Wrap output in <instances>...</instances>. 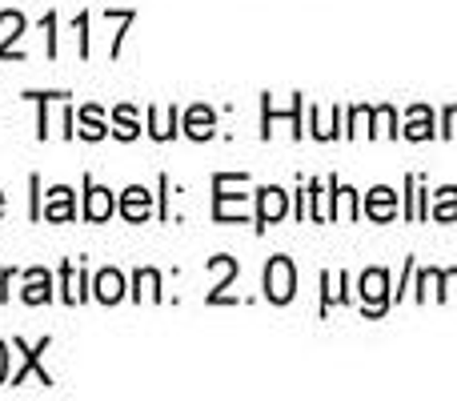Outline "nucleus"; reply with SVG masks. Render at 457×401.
<instances>
[{"mask_svg": "<svg viewBox=\"0 0 457 401\" xmlns=\"http://www.w3.org/2000/svg\"><path fill=\"white\" fill-rule=\"evenodd\" d=\"M249 173H213V221L233 225L249 217Z\"/></svg>", "mask_w": 457, "mask_h": 401, "instance_id": "f257e3e1", "label": "nucleus"}, {"mask_svg": "<svg viewBox=\"0 0 457 401\" xmlns=\"http://www.w3.org/2000/svg\"><path fill=\"white\" fill-rule=\"evenodd\" d=\"M357 297H361V313L365 322H381L394 305V289H389V269L370 265L357 277Z\"/></svg>", "mask_w": 457, "mask_h": 401, "instance_id": "f03ea898", "label": "nucleus"}, {"mask_svg": "<svg viewBox=\"0 0 457 401\" xmlns=\"http://www.w3.org/2000/svg\"><path fill=\"white\" fill-rule=\"evenodd\" d=\"M261 289H265L269 305H289L297 297V265L285 253H273L265 261V273H261Z\"/></svg>", "mask_w": 457, "mask_h": 401, "instance_id": "7ed1b4c3", "label": "nucleus"}, {"mask_svg": "<svg viewBox=\"0 0 457 401\" xmlns=\"http://www.w3.org/2000/svg\"><path fill=\"white\" fill-rule=\"evenodd\" d=\"M48 346H53V338H40L37 346H29V341H24V338H16V341H12V349H16V354H21V365H16V370L8 373V386H24V381H29V378H37L40 386H48V389H53V373H48L45 365H40V357L48 354Z\"/></svg>", "mask_w": 457, "mask_h": 401, "instance_id": "20e7f679", "label": "nucleus"}, {"mask_svg": "<svg viewBox=\"0 0 457 401\" xmlns=\"http://www.w3.org/2000/svg\"><path fill=\"white\" fill-rule=\"evenodd\" d=\"M289 217V193L281 185H261L257 189V209H253V221H257V233H265L269 225H281Z\"/></svg>", "mask_w": 457, "mask_h": 401, "instance_id": "39448f33", "label": "nucleus"}, {"mask_svg": "<svg viewBox=\"0 0 457 401\" xmlns=\"http://www.w3.org/2000/svg\"><path fill=\"white\" fill-rule=\"evenodd\" d=\"M56 285H61V301L64 305H80L85 297H93V277L80 261H61L56 269Z\"/></svg>", "mask_w": 457, "mask_h": 401, "instance_id": "423d86ee", "label": "nucleus"}, {"mask_svg": "<svg viewBox=\"0 0 457 401\" xmlns=\"http://www.w3.org/2000/svg\"><path fill=\"white\" fill-rule=\"evenodd\" d=\"M397 213H402V201L389 185H373L370 193H361V217H370L373 225H389Z\"/></svg>", "mask_w": 457, "mask_h": 401, "instance_id": "0eeeda50", "label": "nucleus"}, {"mask_svg": "<svg viewBox=\"0 0 457 401\" xmlns=\"http://www.w3.org/2000/svg\"><path fill=\"white\" fill-rule=\"evenodd\" d=\"M261 104H265V121H261V137H273V117L277 121H289V129H293V141H305V93H293V109L289 113H273V96H261Z\"/></svg>", "mask_w": 457, "mask_h": 401, "instance_id": "6e6552de", "label": "nucleus"}, {"mask_svg": "<svg viewBox=\"0 0 457 401\" xmlns=\"http://www.w3.org/2000/svg\"><path fill=\"white\" fill-rule=\"evenodd\" d=\"M40 221H48V225H69V221H77V193H72L69 185H53V189H45Z\"/></svg>", "mask_w": 457, "mask_h": 401, "instance_id": "1a4fd4ad", "label": "nucleus"}, {"mask_svg": "<svg viewBox=\"0 0 457 401\" xmlns=\"http://www.w3.org/2000/svg\"><path fill=\"white\" fill-rule=\"evenodd\" d=\"M305 189H309V221L313 225H329L333 197H337V177H313Z\"/></svg>", "mask_w": 457, "mask_h": 401, "instance_id": "9d476101", "label": "nucleus"}, {"mask_svg": "<svg viewBox=\"0 0 457 401\" xmlns=\"http://www.w3.org/2000/svg\"><path fill=\"white\" fill-rule=\"evenodd\" d=\"M117 213L129 221V225H145V221L157 213V197H153L145 185H129V189L120 193V201H117Z\"/></svg>", "mask_w": 457, "mask_h": 401, "instance_id": "9b49d317", "label": "nucleus"}, {"mask_svg": "<svg viewBox=\"0 0 457 401\" xmlns=\"http://www.w3.org/2000/svg\"><path fill=\"white\" fill-rule=\"evenodd\" d=\"M309 133H313V141H337V137H345V129H341V104H309Z\"/></svg>", "mask_w": 457, "mask_h": 401, "instance_id": "f8f14e48", "label": "nucleus"}, {"mask_svg": "<svg viewBox=\"0 0 457 401\" xmlns=\"http://www.w3.org/2000/svg\"><path fill=\"white\" fill-rule=\"evenodd\" d=\"M402 137L405 141H434L437 137V113L429 109V104H410V109H405V125H402Z\"/></svg>", "mask_w": 457, "mask_h": 401, "instance_id": "ddd939ff", "label": "nucleus"}, {"mask_svg": "<svg viewBox=\"0 0 457 401\" xmlns=\"http://www.w3.org/2000/svg\"><path fill=\"white\" fill-rule=\"evenodd\" d=\"M112 213H117V197H112V189L96 185L93 177L85 173V221H93V225H104Z\"/></svg>", "mask_w": 457, "mask_h": 401, "instance_id": "4468645a", "label": "nucleus"}, {"mask_svg": "<svg viewBox=\"0 0 457 401\" xmlns=\"http://www.w3.org/2000/svg\"><path fill=\"white\" fill-rule=\"evenodd\" d=\"M93 297L101 301V305H117V301H125L129 297L125 273H120V269H112V265L96 269V273H93Z\"/></svg>", "mask_w": 457, "mask_h": 401, "instance_id": "2eb2a0df", "label": "nucleus"}, {"mask_svg": "<svg viewBox=\"0 0 457 401\" xmlns=\"http://www.w3.org/2000/svg\"><path fill=\"white\" fill-rule=\"evenodd\" d=\"M181 133L189 137V141H213L217 133V113L209 109V104H189L181 117Z\"/></svg>", "mask_w": 457, "mask_h": 401, "instance_id": "dca6fc26", "label": "nucleus"}, {"mask_svg": "<svg viewBox=\"0 0 457 401\" xmlns=\"http://www.w3.org/2000/svg\"><path fill=\"white\" fill-rule=\"evenodd\" d=\"M0 29H4V40H0V61H24V48H16V40L29 32V21L12 8L0 13Z\"/></svg>", "mask_w": 457, "mask_h": 401, "instance_id": "f3484780", "label": "nucleus"}, {"mask_svg": "<svg viewBox=\"0 0 457 401\" xmlns=\"http://www.w3.org/2000/svg\"><path fill=\"white\" fill-rule=\"evenodd\" d=\"M181 133V109L177 104H149V137L153 141H173Z\"/></svg>", "mask_w": 457, "mask_h": 401, "instance_id": "a211bd4d", "label": "nucleus"}, {"mask_svg": "<svg viewBox=\"0 0 457 401\" xmlns=\"http://www.w3.org/2000/svg\"><path fill=\"white\" fill-rule=\"evenodd\" d=\"M209 273H217L213 289H209V305H233V297H228L225 289L237 277V261L228 257V253H217V257H209Z\"/></svg>", "mask_w": 457, "mask_h": 401, "instance_id": "6ab92c4d", "label": "nucleus"}, {"mask_svg": "<svg viewBox=\"0 0 457 401\" xmlns=\"http://www.w3.org/2000/svg\"><path fill=\"white\" fill-rule=\"evenodd\" d=\"M77 137H80V141H88V145L112 137L109 117H104L101 104H80V109H77Z\"/></svg>", "mask_w": 457, "mask_h": 401, "instance_id": "aec40b11", "label": "nucleus"}, {"mask_svg": "<svg viewBox=\"0 0 457 401\" xmlns=\"http://www.w3.org/2000/svg\"><path fill=\"white\" fill-rule=\"evenodd\" d=\"M24 305H48L53 301V273L45 265L24 269V289H21Z\"/></svg>", "mask_w": 457, "mask_h": 401, "instance_id": "412c9836", "label": "nucleus"}, {"mask_svg": "<svg viewBox=\"0 0 457 401\" xmlns=\"http://www.w3.org/2000/svg\"><path fill=\"white\" fill-rule=\"evenodd\" d=\"M109 129L117 141H137V137H141V113H137L133 104H117V109L109 113Z\"/></svg>", "mask_w": 457, "mask_h": 401, "instance_id": "4be33fe9", "label": "nucleus"}, {"mask_svg": "<svg viewBox=\"0 0 457 401\" xmlns=\"http://www.w3.org/2000/svg\"><path fill=\"white\" fill-rule=\"evenodd\" d=\"M133 301H165V289H161V273L157 269H137L133 273V289H129Z\"/></svg>", "mask_w": 457, "mask_h": 401, "instance_id": "5701e85b", "label": "nucleus"}, {"mask_svg": "<svg viewBox=\"0 0 457 401\" xmlns=\"http://www.w3.org/2000/svg\"><path fill=\"white\" fill-rule=\"evenodd\" d=\"M361 217V193L353 189V185H341L337 181V197H333V221H357Z\"/></svg>", "mask_w": 457, "mask_h": 401, "instance_id": "b1692460", "label": "nucleus"}, {"mask_svg": "<svg viewBox=\"0 0 457 401\" xmlns=\"http://www.w3.org/2000/svg\"><path fill=\"white\" fill-rule=\"evenodd\" d=\"M429 221H437V225H453V221H457V185H442V189L434 193Z\"/></svg>", "mask_w": 457, "mask_h": 401, "instance_id": "393cba45", "label": "nucleus"}, {"mask_svg": "<svg viewBox=\"0 0 457 401\" xmlns=\"http://www.w3.org/2000/svg\"><path fill=\"white\" fill-rule=\"evenodd\" d=\"M370 137H389V141H397V137H402V121H397L394 104H373V129H370Z\"/></svg>", "mask_w": 457, "mask_h": 401, "instance_id": "a878e982", "label": "nucleus"}, {"mask_svg": "<svg viewBox=\"0 0 457 401\" xmlns=\"http://www.w3.org/2000/svg\"><path fill=\"white\" fill-rule=\"evenodd\" d=\"M373 129V104H349L345 113V137L353 141V137H370Z\"/></svg>", "mask_w": 457, "mask_h": 401, "instance_id": "bb28decb", "label": "nucleus"}, {"mask_svg": "<svg viewBox=\"0 0 457 401\" xmlns=\"http://www.w3.org/2000/svg\"><path fill=\"white\" fill-rule=\"evenodd\" d=\"M437 285H442V269H418V277H413V301L426 305L437 293Z\"/></svg>", "mask_w": 457, "mask_h": 401, "instance_id": "cd10ccee", "label": "nucleus"}, {"mask_svg": "<svg viewBox=\"0 0 457 401\" xmlns=\"http://www.w3.org/2000/svg\"><path fill=\"white\" fill-rule=\"evenodd\" d=\"M29 101H37V109H40V117H37V137L40 141H48V104L53 101H64L69 93H24Z\"/></svg>", "mask_w": 457, "mask_h": 401, "instance_id": "c85d7f7f", "label": "nucleus"}, {"mask_svg": "<svg viewBox=\"0 0 457 401\" xmlns=\"http://www.w3.org/2000/svg\"><path fill=\"white\" fill-rule=\"evenodd\" d=\"M341 301V293H337V277L333 273H321V317L329 313L333 305H337Z\"/></svg>", "mask_w": 457, "mask_h": 401, "instance_id": "c756f323", "label": "nucleus"}, {"mask_svg": "<svg viewBox=\"0 0 457 401\" xmlns=\"http://www.w3.org/2000/svg\"><path fill=\"white\" fill-rule=\"evenodd\" d=\"M442 301H457V265L442 269V285H437V305Z\"/></svg>", "mask_w": 457, "mask_h": 401, "instance_id": "7c9ffc66", "label": "nucleus"}, {"mask_svg": "<svg viewBox=\"0 0 457 401\" xmlns=\"http://www.w3.org/2000/svg\"><path fill=\"white\" fill-rule=\"evenodd\" d=\"M405 221H418V177H405Z\"/></svg>", "mask_w": 457, "mask_h": 401, "instance_id": "2f4dec72", "label": "nucleus"}, {"mask_svg": "<svg viewBox=\"0 0 457 401\" xmlns=\"http://www.w3.org/2000/svg\"><path fill=\"white\" fill-rule=\"evenodd\" d=\"M442 141H457V104H445L442 109Z\"/></svg>", "mask_w": 457, "mask_h": 401, "instance_id": "473e14b6", "label": "nucleus"}, {"mask_svg": "<svg viewBox=\"0 0 457 401\" xmlns=\"http://www.w3.org/2000/svg\"><path fill=\"white\" fill-rule=\"evenodd\" d=\"M157 217L161 221H169V197H173V193H169V189H173V181H169V177H157Z\"/></svg>", "mask_w": 457, "mask_h": 401, "instance_id": "72a5a7b5", "label": "nucleus"}, {"mask_svg": "<svg viewBox=\"0 0 457 401\" xmlns=\"http://www.w3.org/2000/svg\"><path fill=\"white\" fill-rule=\"evenodd\" d=\"M72 29H77V37H80V56L88 61V53H93V45H88V13H80L77 21H72Z\"/></svg>", "mask_w": 457, "mask_h": 401, "instance_id": "f704fd0d", "label": "nucleus"}, {"mask_svg": "<svg viewBox=\"0 0 457 401\" xmlns=\"http://www.w3.org/2000/svg\"><path fill=\"white\" fill-rule=\"evenodd\" d=\"M40 29H45V37H48V61H56V13H45Z\"/></svg>", "mask_w": 457, "mask_h": 401, "instance_id": "c9c22d12", "label": "nucleus"}, {"mask_svg": "<svg viewBox=\"0 0 457 401\" xmlns=\"http://www.w3.org/2000/svg\"><path fill=\"white\" fill-rule=\"evenodd\" d=\"M293 217H297V221H309V189H305V181L297 185V209H293Z\"/></svg>", "mask_w": 457, "mask_h": 401, "instance_id": "e433bc0d", "label": "nucleus"}, {"mask_svg": "<svg viewBox=\"0 0 457 401\" xmlns=\"http://www.w3.org/2000/svg\"><path fill=\"white\" fill-rule=\"evenodd\" d=\"M8 357H12V354H8V346H4V341H0V386H4V381H8V373H12V370H8Z\"/></svg>", "mask_w": 457, "mask_h": 401, "instance_id": "4c0bfd02", "label": "nucleus"}, {"mask_svg": "<svg viewBox=\"0 0 457 401\" xmlns=\"http://www.w3.org/2000/svg\"><path fill=\"white\" fill-rule=\"evenodd\" d=\"M0 217H4V193H0Z\"/></svg>", "mask_w": 457, "mask_h": 401, "instance_id": "58836bf2", "label": "nucleus"}, {"mask_svg": "<svg viewBox=\"0 0 457 401\" xmlns=\"http://www.w3.org/2000/svg\"><path fill=\"white\" fill-rule=\"evenodd\" d=\"M0 305H4V301H0Z\"/></svg>", "mask_w": 457, "mask_h": 401, "instance_id": "ea45409f", "label": "nucleus"}]
</instances>
